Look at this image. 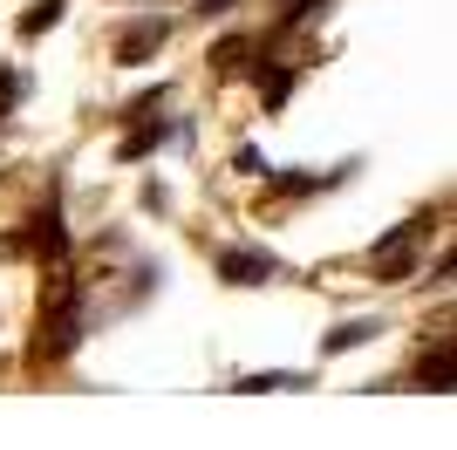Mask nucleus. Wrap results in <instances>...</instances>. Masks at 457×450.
I'll return each instance as SVG.
<instances>
[{"instance_id": "1", "label": "nucleus", "mask_w": 457, "mask_h": 450, "mask_svg": "<svg viewBox=\"0 0 457 450\" xmlns=\"http://www.w3.org/2000/svg\"><path fill=\"white\" fill-rule=\"evenodd\" d=\"M76 341H82V294H76V287H62V294H48L35 362H69V355H76Z\"/></svg>"}, {"instance_id": "2", "label": "nucleus", "mask_w": 457, "mask_h": 450, "mask_svg": "<svg viewBox=\"0 0 457 450\" xmlns=\"http://www.w3.org/2000/svg\"><path fill=\"white\" fill-rule=\"evenodd\" d=\"M7 253H41V260H62L69 253V225H62V212L55 205H41L35 212V232H7Z\"/></svg>"}, {"instance_id": "3", "label": "nucleus", "mask_w": 457, "mask_h": 450, "mask_svg": "<svg viewBox=\"0 0 457 450\" xmlns=\"http://www.w3.org/2000/svg\"><path fill=\"white\" fill-rule=\"evenodd\" d=\"M219 280H232V287L280 280V260H273V253H253V246H226V253H219Z\"/></svg>"}, {"instance_id": "4", "label": "nucleus", "mask_w": 457, "mask_h": 450, "mask_svg": "<svg viewBox=\"0 0 457 450\" xmlns=\"http://www.w3.org/2000/svg\"><path fill=\"white\" fill-rule=\"evenodd\" d=\"M164 41H171V21H157V14L151 21H130V28L116 35V62H151Z\"/></svg>"}, {"instance_id": "5", "label": "nucleus", "mask_w": 457, "mask_h": 450, "mask_svg": "<svg viewBox=\"0 0 457 450\" xmlns=\"http://www.w3.org/2000/svg\"><path fill=\"white\" fill-rule=\"evenodd\" d=\"M62 14H69V0H35V7H28V14H21V41H35V35H48V28H55Z\"/></svg>"}, {"instance_id": "6", "label": "nucleus", "mask_w": 457, "mask_h": 450, "mask_svg": "<svg viewBox=\"0 0 457 450\" xmlns=\"http://www.w3.org/2000/svg\"><path fill=\"white\" fill-rule=\"evenodd\" d=\"M157 144H164V123H137V130L116 144V157H123V164H137V157H151Z\"/></svg>"}, {"instance_id": "7", "label": "nucleus", "mask_w": 457, "mask_h": 450, "mask_svg": "<svg viewBox=\"0 0 457 450\" xmlns=\"http://www.w3.org/2000/svg\"><path fill=\"white\" fill-rule=\"evenodd\" d=\"M246 55H253V41L246 35H226L219 48H212V75H239V69H246Z\"/></svg>"}, {"instance_id": "8", "label": "nucleus", "mask_w": 457, "mask_h": 450, "mask_svg": "<svg viewBox=\"0 0 457 450\" xmlns=\"http://www.w3.org/2000/svg\"><path fill=\"white\" fill-rule=\"evenodd\" d=\"M369 335H376V321H348V328H335V335H328L321 348H328V355H342V348H362Z\"/></svg>"}, {"instance_id": "9", "label": "nucleus", "mask_w": 457, "mask_h": 450, "mask_svg": "<svg viewBox=\"0 0 457 450\" xmlns=\"http://www.w3.org/2000/svg\"><path fill=\"white\" fill-rule=\"evenodd\" d=\"M239 389H301V375H246Z\"/></svg>"}, {"instance_id": "10", "label": "nucleus", "mask_w": 457, "mask_h": 450, "mask_svg": "<svg viewBox=\"0 0 457 450\" xmlns=\"http://www.w3.org/2000/svg\"><path fill=\"white\" fill-rule=\"evenodd\" d=\"M232 0H198V14H226Z\"/></svg>"}]
</instances>
